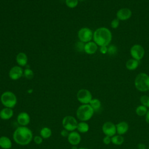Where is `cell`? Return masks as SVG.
I'll return each mask as SVG.
<instances>
[{"instance_id": "1", "label": "cell", "mask_w": 149, "mask_h": 149, "mask_svg": "<svg viewBox=\"0 0 149 149\" xmlns=\"http://www.w3.org/2000/svg\"><path fill=\"white\" fill-rule=\"evenodd\" d=\"M13 139L17 144L26 146L33 140V133L27 127L20 126L14 131Z\"/></svg>"}, {"instance_id": "2", "label": "cell", "mask_w": 149, "mask_h": 149, "mask_svg": "<svg viewBox=\"0 0 149 149\" xmlns=\"http://www.w3.org/2000/svg\"><path fill=\"white\" fill-rule=\"evenodd\" d=\"M93 40L98 46H108L111 42L112 35L111 30L105 27L97 29L93 33Z\"/></svg>"}, {"instance_id": "3", "label": "cell", "mask_w": 149, "mask_h": 149, "mask_svg": "<svg viewBox=\"0 0 149 149\" xmlns=\"http://www.w3.org/2000/svg\"><path fill=\"white\" fill-rule=\"evenodd\" d=\"M134 86L136 88L141 92H146L149 90V76L145 73H140L134 79Z\"/></svg>"}, {"instance_id": "4", "label": "cell", "mask_w": 149, "mask_h": 149, "mask_svg": "<svg viewBox=\"0 0 149 149\" xmlns=\"http://www.w3.org/2000/svg\"><path fill=\"white\" fill-rule=\"evenodd\" d=\"M94 112V111L90 104H82L77 108L76 116L80 121L86 122L92 118Z\"/></svg>"}, {"instance_id": "5", "label": "cell", "mask_w": 149, "mask_h": 149, "mask_svg": "<svg viewBox=\"0 0 149 149\" xmlns=\"http://www.w3.org/2000/svg\"><path fill=\"white\" fill-rule=\"evenodd\" d=\"M1 102L4 107L13 108L17 104V98L13 93L6 91L1 95Z\"/></svg>"}, {"instance_id": "6", "label": "cell", "mask_w": 149, "mask_h": 149, "mask_svg": "<svg viewBox=\"0 0 149 149\" xmlns=\"http://www.w3.org/2000/svg\"><path fill=\"white\" fill-rule=\"evenodd\" d=\"M62 123L65 129L69 132H73L77 129L78 122L75 118L71 115H68L63 118Z\"/></svg>"}, {"instance_id": "7", "label": "cell", "mask_w": 149, "mask_h": 149, "mask_svg": "<svg viewBox=\"0 0 149 149\" xmlns=\"http://www.w3.org/2000/svg\"><path fill=\"white\" fill-rule=\"evenodd\" d=\"M130 53L132 58L139 61L144 56L145 50L142 45L136 44L130 48Z\"/></svg>"}, {"instance_id": "8", "label": "cell", "mask_w": 149, "mask_h": 149, "mask_svg": "<svg viewBox=\"0 0 149 149\" xmlns=\"http://www.w3.org/2000/svg\"><path fill=\"white\" fill-rule=\"evenodd\" d=\"M77 99L82 104H89L93 99L91 92L85 88L79 90L77 93Z\"/></svg>"}, {"instance_id": "9", "label": "cell", "mask_w": 149, "mask_h": 149, "mask_svg": "<svg viewBox=\"0 0 149 149\" xmlns=\"http://www.w3.org/2000/svg\"><path fill=\"white\" fill-rule=\"evenodd\" d=\"M78 38L83 42H88L91 41L93 38V33L92 30L88 27H83L80 29L77 33Z\"/></svg>"}, {"instance_id": "10", "label": "cell", "mask_w": 149, "mask_h": 149, "mask_svg": "<svg viewBox=\"0 0 149 149\" xmlns=\"http://www.w3.org/2000/svg\"><path fill=\"white\" fill-rule=\"evenodd\" d=\"M102 130L105 136L111 137L116 133V125L110 121H107L103 124L102 126Z\"/></svg>"}, {"instance_id": "11", "label": "cell", "mask_w": 149, "mask_h": 149, "mask_svg": "<svg viewBox=\"0 0 149 149\" xmlns=\"http://www.w3.org/2000/svg\"><path fill=\"white\" fill-rule=\"evenodd\" d=\"M132 15V10L127 8H122L119 9L116 13V18L120 21H125L129 19Z\"/></svg>"}, {"instance_id": "12", "label": "cell", "mask_w": 149, "mask_h": 149, "mask_svg": "<svg viewBox=\"0 0 149 149\" xmlns=\"http://www.w3.org/2000/svg\"><path fill=\"white\" fill-rule=\"evenodd\" d=\"M23 75V69L20 66H15L12 67L9 72V77L13 80H18Z\"/></svg>"}, {"instance_id": "13", "label": "cell", "mask_w": 149, "mask_h": 149, "mask_svg": "<svg viewBox=\"0 0 149 149\" xmlns=\"http://www.w3.org/2000/svg\"><path fill=\"white\" fill-rule=\"evenodd\" d=\"M68 140L73 146H76L80 143L81 136L78 132L73 131L69 134L68 136Z\"/></svg>"}, {"instance_id": "14", "label": "cell", "mask_w": 149, "mask_h": 149, "mask_svg": "<svg viewBox=\"0 0 149 149\" xmlns=\"http://www.w3.org/2000/svg\"><path fill=\"white\" fill-rule=\"evenodd\" d=\"M17 121L20 126H26L30 122V117L26 112H22L19 113L17 116Z\"/></svg>"}, {"instance_id": "15", "label": "cell", "mask_w": 149, "mask_h": 149, "mask_svg": "<svg viewBox=\"0 0 149 149\" xmlns=\"http://www.w3.org/2000/svg\"><path fill=\"white\" fill-rule=\"evenodd\" d=\"M98 49V45L94 41H90L85 44L84 45V52L88 54L92 55L96 52Z\"/></svg>"}, {"instance_id": "16", "label": "cell", "mask_w": 149, "mask_h": 149, "mask_svg": "<svg viewBox=\"0 0 149 149\" xmlns=\"http://www.w3.org/2000/svg\"><path fill=\"white\" fill-rule=\"evenodd\" d=\"M116 133L118 134L123 135L129 130V125L125 121H121L116 125Z\"/></svg>"}, {"instance_id": "17", "label": "cell", "mask_w": 149, "mask_h": 149, "mask_svg": "<svg viewBox=\"0 0 149 149\" xmlns=\"http://www.w3.org/2000/svg\"><path fill=\"white\" fill-rule=\"evenodd\" d=\"M13 115L12 108L5 107L0 111V118L3 120H8Z\"/></svg>"}, {"instance_id": "18", "label": "cell", "mask_w": 149, "mask_h": 149, "mask_svg": "<svg viewBox=\"0 0 149 149\" xmlns=\"http://www.w3.org/2000/svg\"><path fill=\"white\" fill-rule=\"evenodd\" d=\"M12 146L10 139L5 136L0 137V147L2 149H10Z\"/></svg>"}, {"instance_id": "19", "label": "cell", "mask_w": 149, "mask_h": 149, "mask_svg": "<svg viewBox=\"0 0 149 149\" xmlns=\"http://www.w3.org/2000/svg\"><path fill=\"white\" fill-rule=\"evenodd\" d=\"M16 62L17 64L20 66H25L27 63V56L26 54L24 52H19L16 55Z\"/></svg>"}, {"instance_id": "20", "label": "cell", "mask_w": 149, "mask_h": 149, "mask_svg": "<svg viewBox=\"0 0 149 149\" xmlns=\"http://www.w3.org/2000/svg\"><path fill=\"white\" fill-rule=\"evenodd\" d=\"M139 65V61L134 59L133 58H131L128 59L125 64L126 68L129 70H136Z\"/></svg>"}, {"instance_id": "21", "label": "cell", "mask_w": 149, "mask_h": 149, "mask_svg": "<svg viewBox=\"0 0 149 149\" xmlns=\"http://www.w3.org/2000/svg\"><path fill=\"white\" fill-rule=\"evenodd\" d=\"M77 130H78V132L82 133H86L89 130L88 124L87 123H86V122L81 121L79 123H78V124H77Z\"/></svg>"}, {"instance_id": "22", "label": "cell", "mask_w": 149, "mask_h": 149, "mask_svg": "<svg viewBox=\"0 0 149 149\" xmlns=\"http://www.w3.org/2000/svg\"><path fill=\"white\" fill-rule=\"evenodd\" d=\"M90 105L92 107L94 111H98L101 107V102L97 98H93L89 103Z\"/></svg>"}, {"instance_id": "23", "label": "cell", "mask_w": 149, "mask_h": 149, "mask_svg": "<svg viewBox=\"0 0 149 149\" xmlns=\"http://www.w3.org/2000/svg\"><path fill=\"white\" fill-rule=\"evenodd\" d=\"M124 142V137L122 135H114L111 137V143L116 146H120Z\"/></svg>"}, {"instance_id": "24", "label": "cell", "mask_w": 149, "mask_h": 149, "mask_svg": "<svg viewBox=\"0 0 149 149\" xmlns=\"http://www.w3.org/2000/svg\"><path fill=\"white\" fill-rule=\"evenodd\" d=\"M40 134L43 139H48L52 135V131L50 128L48 127H44L40 130Z\"/></svg>"}, {"instance_id": "25", "label": "cell", "mask_w": 149, "mask_h": 149, "mask_svg": "<svg viewBox=\"0 0 149 149\" xmlns=\"http://www.w3.org/2000/svg\"><path fill=\"white\" fill-rule=\"evenodd\" d=\"M147 108L145 106L141 105H139L136 109V113L139 116H143L146 115L147 112Z\"/></svg>"}, {"instance_id": "26", "label": "cell", "mask_w": 149, "mask_h": 149, "mask_svg": "<svg viewBox=\"0 0 149 149\" xmlns=\"http://www.w3.org/2000/svg\"><path fill=\"white\" fill-rule=\"evenodd\" d=\"M140 101L141 105L147 108H149V96L146 95H142L140 98Z\"/></svg>"}, {"instance_id": "27", "label": "cell", "mask_w": 149, "mask_h": 149, "mask_svg": "<svg viewBox=\"0 0 149 149\" xmlns=\"http://www.w3.org/2000/svg\"><path fill=\"white\" fill-rule=\"evenodd\" d=\"M78 0H65V3L69 8H74L78 5Z\"/></svg>"}, {"instance_id": "28", "label": "cell", "mask_w": 149, "mask_h": 149, "mask_svg": "<svg viewBox=\"0 0 149 149\" xmlns=\"http://www.w3.org/2000/svg\"><path fill=\"white\" fill-rule=\"evenodd\" d=\"M23 75L28 79H31L34 77V73L30 69H26L23 72Z\"/></svg>"}, {"instance_id": "29", "label": "cell", "mask_w": 149, "mask_h": 149, "mask_svg": "<svg viewBox=\"0 0 149 149\" xmlns=\"http://www.w3.org/2000/svg\"><path fill=\"white\" fill-rule=\"evenodd\" d=\"M84 45L85 44L81 41H78L75 44V49L78 52H83L84 51Z\"/></svg>"}, {"instance_id": "30", "label": "cell", "mask_w": 149, "mask_h": 149, "mask_svg": "<svg viewBox=\"0 0 149 149\" xmlns=\"http://www.w3.org/2000/svg\"><path fill=\"white\" fill-rule=\"evenodd\" d=\"M117 47L114 45H111L108 47V53L110 55H114L117 53Z\"/></svg>"}, {"instance_id": "31", "label": "cell", "mask_w": 149, "mask_h": 149, "mask_svg": "<svg viewBox=\"0 0 149 149\" xmlns=\"http://www.w3.org/2000/svg\"><path fill=\"white\" fill-rule=\"evenodd\" d=\"M119 23H120V20L117 19L116 17L115 19H113L111 22V26L112 29H117L119 26Z\"/></svg>"}, {"instance_id": "32", "label": "cell", "mask_w": 149, "mask_h": 149, "mask_svg": "<svg viewBox=\"0 0 149 149\" xmlns=\"http://www.w3.org/2000/svg\"><path fill=\"white\" fill-rule=\"evenodd\" d=\"M34 141L37 144H41L42 143L43 138L41 136H36L34 139Z\"/></svg>"}, {"instance_id": "33", "label": "cell", "mask_w": 149, "mask_h": 149, "mask_svg": "<svg viewBox=\"0 0 149 149\" xmlns=\"http://www.w3.org/2000/svg\"><path fill=\"white\" fill-rule=\"evenodd\" d=\"M103 143L106 145L109 144L111 143V137L108 136H105L103 139Z\"/></svg>"}, {"instance_id": "34", "label": "cell", "mask_w": 149, "mask_h": 149, "mask_svg": "<svg viewBox=\"0 0 149 149\" xmlns=\"http://www.w3.org/2000/svg\"><path fill=\"white\" fill-rule=\"evenodd\" d=\"M100 51L102 54H105L108 53V47H107V46L100 47Z\"/></svg>"}, {"instance_id": "35", "label": "cell", "mask_w": 149, "mask_h": 149, "mask_svg": "<svg viewBox=\"0 0 149 149\" xmlns=\"http://www.w3.org/2000/svg\"><path fill=\"white\" fill-rule=\"evenodd\" d=\"M68 132L69 131H68L67 130H66V129H63V130H62L61 132V135L62 136H63V137H68V135H69V133H68Z\"/></svg>"}, {"instance_id": "36", "label": "cell", "mask_w": 149, "mask_h": 149, "mask_svg": "<svg viewBox=\"0 0 149 149\" xmlns=\"http://www.w3.org/2000/svg\"><path fill=\"white\" fill-rule=\"evenodd\" d=\"M137 149H146V146L143 143H139L137 145Z\"/></svg>"}, {"instance_id": "37", "label": "cell", "mask_w": 149, "mask_h": 149, "mask_svg": "<svg viewBox=\"0 0 149 149\" xmlns=\"http://www.w3.org/2000/svg\"><path fill=\"white\" fill-rule=\"evenodd\" d=\"M146 121L148 124H149V109L147 111V112L146 115Z\"/></svg>"}, {"instance_id": "38", "label": "cell", "mask_w": 149, "mask_h": 149, "mask_svg": "<svg viewBox=\"0 0 149 149\" xmlns=\"http://www.w3.org/2000/svg\"><path fill=\"white\" fill-rule=\"evenodd\" d=\"M71 149H78V148L76 147V146H73Z\"/></svg>"}, {"instance_id": "39", "label": "cell", "mask_w": 149, "mask_h": 149, "mask_svg": "<svg viewBox=\"0 0 149 149\" xmlns=\"http://www.w3.org/2000/svg\"><path fill=\"white\" fill-rule=\"evenodd\" d=\"M78 149H88V148H86V147H81V148H79Z\"/></svg>"}, {"instance_id": "40", "label": "cell", "mask_w": 149, "mask_h": 149, "mask_svg": "<svg viewBox=\"0 0 149 149\" xmlns=\"http://www.w3.org/2000/svg\"><path fill=\"white\" fill-rule=\"evenodd\" d=\"M78 1H84V0H78Z\"/></svg>"}, {"instance_id": "41", "label": "cell", "mask_w": 149, "mask_h": 149, "mask_svg": "<svg viewBox=\"0 0 149 149\" xmlns=\"http://www.w3.org/2000/svg\"><path fill=\"white\" fill-rule=\"evenodd\" d=\"M148 149H149V146H148Z\"/></svg>"}, {"instance_id": "42", "label": "cell", "mask_w": 149, "mask_h": 149, "mask_svg": "<svg viewBox=\"0 0 149 149\" xmlns=\"http://www.w3.org/2000/svg\"><path fill=\"white\" fill-rule=\"evenodd\" d=\"M148 91H149V90H148Z\"/></svg>"}]
</instances>
